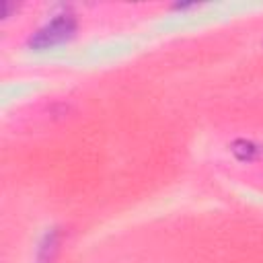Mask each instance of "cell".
<instances>
[{"label": "cell", "mask_w": 263, "mask_h": 263, "mask_svg": "<svg viewBox=\"0 0 263 263\" xmlns=\"http://www.w3.org/2000/svg\"><path fill=\"white\" fill-rule=\"evenodd\" d=\"M76 31V18L70 12H62L55 14L53 18H49L45 25H41L31 37H29V45L37 51L41 49H51L55 45L66 43Z\"/></svg>", "instance_id": "6da1fadb"}, {"label": "cell", "mask_w": 263, "mask_h": 263, "mask_svg": "<svg viewBox=\"0 0 263 263\" xmlns=\"http://www.w3.org/2000/svg\"><path fill=\"white\" fill-rule=\"evenodd\" d=\"M230 150L236 154L238 160H247V162H251V160H255V158L261 156V146L253 144L251 140H236L230 146Z\"/></svg>", "instance_id": "7a4b0ae2"}]
</instances>
